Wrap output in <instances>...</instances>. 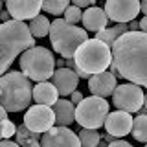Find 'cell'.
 <instances>
[{"instance_id": "cell-34", "label": "cell", "mask_w": 147, "mask_h": 147, "mask_svg": "<svg viewBox=\"0 0 147 147\" xmlns=\"http://www.w3.org/2000/svg\"><path fill=\"white\" fill-rule=\"evenodd\" d=\"M140 31L147 33V15H144V18L140 20Z\"/></svg>"}, {"instance_id": "cell-7", "label": "cell", "mask_w": 147, "mask_h": 147, "mask_svg": "<svg viewBox=\"0 0 147 147\" xmlns=\"http://www.w3.org/2000/svg\"><path fill=\"white\" fill-rule=\"evenodd\" d=\"M109 116V103L105 98L92 96L85 98L76 107V121L83 129H99L105 125Z\"/></svg>"}, {"instance_id": "cell-10", "label": "cell", "mask_w": 147, "mask_h": 147, "mask_svg": "<svg viewBox=\"0 0 147 147\" xmlns=\"http://www.w3.org/2000/svg\"><path fill=\"white\" fill-rule=\"evenodd\" d=\"M24 125L33 132H46L55 125V112L48 105H31L24 114Z\"/></svg>"}, {"instance_id": "cell-2", "label": "cell", "mask_w": 147, "mask_h": 147, "mask_svg": "<svg viewBox=\"0 0 147 147\" xmlns=\"http://www.w3.org/2000/svg\"><path fill=\"white\" fill-rule=\"evenodd\" d=\"M35 46V39L30 26L24 24V20L2 22L0 26V72L7 74V68L13 64L17 55L24 53L26 50Z\"/></svg>"}, {"instance_id": "cell-1", "label": "cell", "mask_w": 147, "mask_h": 147, "mask_svg": "<svg viewBox=\"0 0 147 147\" xmlns=\"http://www.w3.org/2000/svg\"><path fill=\"white\" fill-rule=\"evenodd\" d=\"M112 63L119 77L147 88V33L127 31L112 44Z\"/></svg>"}, {"instance_id": "cell-39", "label": "cell", "mask_w": 147, "mask_h": 147, "mask_svg": "<svg viewBox=\"0 0 147 147\" xmlns=\"http://www.w3.org/2000/svg\"><path fill=\"white\" fill-rule=\"evenodd\" d=\"M98 147H109V144H107V142H99Z\"/></svg>"}, {"instance_id": "cell-9", "label": "cell", "mask_w": 147, "mask_h": 147, "mask_svg": "<svg viewBox=\"0 0 147 147\" xmlns=\"http://www.w3.org/2000/svg\"><path fill=\"white\" fill-rule=\"evenodd\" d=\"M140 11V0H107L105 2V13H107L109 20H114L118 24L132 22Z\"/></svg>"}, {"instance_id": "cell-31", "label": "cell", "mask_w": 147, "mask_h": 147, "mask_svg": "<svg viewBox=\"0 0 147 147\" xmlns=\"http://www.w3.org/2000/svg\"><path fill=\"white\" fill-rule=\"evenodd\" d=\"M129 30H131V31H140V20L129 22Z\"/></svg>"}, {"instance_id": "cell-32", "label": "cell", "mask_w": 147, "mask_h": 147, "mask_svg": "<svg viewBox=\"0 0 147 147\" xmlns=\"http://www.w3.org/2000/svg\"><path fill=\"white\" fill-rule=\"evenodd\" d=\"M0 147H20L17 144V142H9V140H2V144H0Z\"/></svg>"}, {"instance_id": "cell-12", "label": "cell", "mask_w": 147, "mask_h": 147, "mask_svg": "<svg viewBox=\"0 0 147 147\" xmlns=\"http://www.w3.org/2000/svg\"><path fill=\"white\" fill-rule=\"evenodd\" d=\"M44 0H6V9L15 20H33L39 17Z\"/></svg>"}, {"instance_id": "cell-40", "label": "cell", "mask_w": 147, "mask_h": 147, "mask_svg": "<svg viewBox=\"0 0 147 147\" xmlns=\"http://www.w3.org/2000/svg\"><path fill=\"white\" fill-rule=\"evenodd\" d=\"M144 107L147 109V94H145V98H144Z\"/></svg>"}, {"instance_id": "cell-18", "label": "cell", "mask_w": 147, "mask_h": 147, "mask_svg": "<svg viewBox=\"0 0 147 147\" xmlns=\"http://www.w3.org/2000/svg\"><path fill=\"white\" fill-rule=\"evenodd\" d=\"M53 112H55V123L61 125V127L70 125V123H74V119H76V109H74L72 101L59 99L53 105Z\"/></svg>"}, {"instance_id": "cell-11", "label": "cell", "mask_w": 147, "mask_h": 147, "mask_svg": "<svg viewBox=\"0 0 147 147\" xmlns=\"http://www.w3.org/2000/svg\"><path fill=\"white\" fill-rule=\"evenodd\" d=\"M40 147H83L79 134H76L68 127L53 125L50 131L42 132Z\"/></svg>"}, {"instance_id": "cell-30", "label": "cell", "mask_w": 147, "mask_h": 147, "mask_svg": "<svg viewBox=\"0 0 147 147\" xmlns=\"http://www.w3.org/2000/svg\"><path fill=\"white\" fill-rule=\"evenodd\" d=\"M101 136H103V140L107 142V144H112V142H116V140H118V138H116V136H112L110 132H103Z\"/></svg>"}, {"instance_id": "cell-25", "label": "cell", "mask_w": 147, "mask_h": 147, "mask_svg": "<svg viewBox=\"0 0 147 147\" xmlns=\"http://www.w3.org/2000/svg\"><path fill=\"white\" fill-rule=\"evenodd\" d=\"M64 20L70 22V24H77V22H81V20H83L81 9L77 7V6H70L66 11H64Z\"/></svg>"}, {"instance_id": "cell-17", "label": "cell", "mask_w": 147, "mask_h": 147, "mask_svg": "<svg viewBox=\"0 0 147 147\" xmlns=\"http://www.w3.org/2000/svg\"><path fill=\"white\" fill-rule=\"evenodd\" d=\"M81 22H83V26H85V30L96 31V33H98V31L107 28L109 17H107V13H105L101 7L92 6V7H86V11L83 13V20Z\"/></svg>"}, {"instance_id": "cell-38", "label": "cell", "mask_w": 147, "mask_h": 147, "mask_svg": "<svg viewBox=\"0 0 147 147\" xmlns=\"http://www.w3.org/2000/svg\"><path fill=\"white\" fill-rule=\"evenodd\" d=\"M0 118H2V119H6V118H7V110L4 109V107H2V110H0Z\"/></svg>"}, {"instance_id": "cell-16", "label": "cell", "mask_w": 147, "mask_h": 147, "mask_svg": "<svg viewBox=\"0 0 147 147\" xmlns=\"http://www.w3.org/2000/svg\"><path fill=\"white\" fill-rule=\"evenodd\" d=\"M33 101L39 105H48V107H53L59 101V90L53 83L42 81L37 83L33 86Z\"/></svg>"}, {"instance_id": "cell-21", "label": "cell", "mask_w": 147, "mask_h": 147, "mask_svg": "<svg viewBox=\"0 0 147 147\" xmlns=\"http://www.w3.org/2000/svg\"><path fill=\"white\" fill-rule=\"evenodd\" d=\"M50 28H52V22L44 15H39V17H35L33 20H30V30H31V33H33V37L50 35Z\"/></svg>"}, {"instance_id": "cell-15", "label": "cell", "mask_w": 147, "mask_h": 147, "mask_svg": "<svg viewBox=\"0 0 147 147\" xmlns=\"http://www.w3.org/2000/svg\"><path fill=\"white\" fill-rule=\"evenodd\" d=\"M53 85L57 86L59 96H72L77 88V83H79L81 77L76 74V70L72 68H57L53 74Z\"/></svg>"}, {"instance_id": "cell-22", "label": "cell", "mask_w": 147, "mask_h": 147, "mask_svg": "<svg viewBox=\"0 0 147 147\" xmlns=\"http://www.w3.org/2000/svg\"><path fill=\"white\" fill-rule=\"evenodd\" d=\"M132 136H134V140L138 142H144L147 144V114H138L134 118V121H132Z\"/></svg>"}, {"instance_id": "cell-4", "label": "cell", "mask_w": 147, "mask_h": 147, "mask_svg": "<svg viewBox=\"0 0 147 147\" xmlns=\"http://www.w3.org/2000/svg\"><path fill=\"white\" fill-rule=\"evenodd\" d=\"M50 40L59 55L70 59L76 55L79 46L88 40V33H86V30H81L76 24H70L64 18H55L52 22V28H50Z\"/></svg>"}, {"instance_id": "cell-14", "label": "cell", "mask_w": 147, "mask_h": 147, "mask_svg": "<svg viewBox=\"0 0 147 147\" xmlns=\"http://www.w3.org/2000/svg\"><path fill=\"white\" fill-rule=\"evenodd\" d=\"M118 83H116V76L112 72H101V74H94L88 79V88L94 96H99V98H107V96H112L114 90H116Z\"/></svg>"}, {"instance_id": "cell-36", "label": "cell", "mask_w": 147, "mask_h": 147, "mask_svg": "<svg viewBox=\"0 0 147 147\" xmlns=\"http://www.w3.org/2000/svg\"><path fill=\"white\" fill-rule=\"evenodd\" d=\"M64 64H66L64 59H57V61H55V66H57V68H64Z\"/></svg>"}, {"instance_id": "cell-26", "label": "cell", "mask_w": 147, "mask_h": 147, "mask_svg": "<svg viewBox=\"0 0 147 147\" xmlns=\"http://www.w3.org/2000/svg\"><path fill=\"white\" fill-rule=\"evenodd\" d=\"M17 129L18 127H15V123L9 121L7 118L2 119V138H4V140H9L11 136H15L17 134Z\"/></svg>"}, {"instance_id": "cell-27", "label": "cell", "mask_w": 147, "mask_h": 147, "mask_svg": "<svg viewBox=\"0 0 147 147\" xmlns=\"http://www.w3.org/2000/svg\"><path fill=\"white\" fill-rule=\"evenodd\" d=\"M96 4V0H74V6L77 7H92Z\"/></svg>"}, {"instance_id": "cell-6", "label": "cell", "mask_w": 147, "mask_h": 147, "mask_svg": "<svg viewBox=\"0 0 147 147\" xmlns=\"http://www.w3.org/2000/svg\"><path fill=\"white\" fill-rule=\"evenodd\" d=\"M55 59L50 50L42 46H33L20 55V72L26 74L31 81L42 83L55 74Z\"/></svg>"}, {"instance_id": "cell-20", "label": "cell", "mask_w": 147, "mask_h": 147, "mask_svg": "<svg viewBox=\"0 0 147 147\" xmlns=\"http://www.w3.org/2000/svg\"><path fill=\"white\" fill-rule=\"evenodd\" d=\"M15 142H17L20 147H40L39 132H33L31 129H28L24 123H22V125L17 129Z\"/></svg>"}, {"instance_id": "cell-37", "label": "cell", "mask_w": 147, "mask_h": 147, "mask_svg": "<svg viewBox=\"0 0 147 147\" xmlns=\"http://www.w3.org/2000/svg\"><path fill=\"white\" fill-rule=\"evenodd\" d=\"M140 4H142V13L147 15V0H140Z\"/></svg>"}, {"instance_id": "cell-13", "label": "cell", "mask_w": 147, "mask_h": 147, "mask_svg": "<svg viewBox=\"0 0 147 147\" xmlns=\"http://www.w3.org/2000/svg\"><path fill=\"white\" fill-rule=\"evenodd\" d=\"M132 116L131 112H125V110H116V112H109L107 121H105V129L107 132H110L116 138H123L125 134L132 131Z\"/></svg>"}, {"instance_id": "cell-3", "label": "cell", "mask_w": 147, "mask_h": 147, "mask_svg": "<svg viewBox=\"0 0 147 147\" xmlns=\"http://www.w3.org/2000/svg\"><path fill=\"white\" fill-rule=\"evenodd\" d=\"M31 79L22 72H7L0 77V103L7 112H20L33 99Z\"/></svg>"}, {"instance_id": "cell-24", "label": "cell", "mask_w": 147, "mask_h": 147, "mask_svg": "<svg viewBox=\"0 0 147 147\" xmlns=\"http://www.w3.org/2000/svg\"><path fill=\"white\" fill-rule=\"evenodd\" d=\"M70 7V0H44L42 9L50 15H64V11Z\"/></svg>"}, {"instance_id": "cell-8", "label": "cell", "mask_w": 147, "mask_h": 147, "mask_svg": "<svg viewBox=\"0 0 147 147\" xmlns=\"http://www.w3.org/2000/svg\"><path fill=\"white\" fill-rule=\"evenodd\" d=\"M144 90L140 88V85L134 83H123L118 85L116 90L112 94V105L116 110H125V112H138L144 107Z\"/></svg>"}, {"instance_id": "cell-41", "label": "cell", "mask_w": 147, "mask_h": 147, "mask_svg": "<svg viewBox=\"0 0 147 147\" xmlns=\"http://www.w3.org/2000/svg\"><path fill=\"white\" fill-rule=\"evenodd\" d=\"M145 147H147V145H145Z\"/></svg>"}, {"instance_id": "cell-5", "label": "cell", "mask_w": 147, "mask_h": 147, "mask_svg": "<svg viewBox=\"0 0 147 147\" xmlns=\"http://www.w3.org/2000/svg\"><path fill=\"white\" fill-rule=\"evenodd\" d=\"M74 59L77 66L85 70L88 76L101 74L112 64V48L99 39H88L79 46Z\"/></svg>"}, {"instance_id": "cell-19", "label": "cell", "mask_w": 147, "mask_h": 147, "mask_svg": "<svg viewBox=\"0 0 147 147\" xmlns=\"http://www.w3.org/2000/svg\"><path fill=\"white\" fill-rule=\"evenodd\" d=\"M127 31H131V30H129V24H118L114 28H105V30L98 31V33H96V39L103 40L105 44H109L110 48H112V44L116 42L121 35H125Z\"/></svg>"}, {"instance_id": "cell-23", "label": "cell", "mask_w": 147, "mask_h": 147, "mask_svg": "<svg viewBox=\"0 0 147 147\" xmlns=\"http://www.w3.org/2000/svg\"><path fill=\"white\" fill-rule=\"evenodd\" d=\"M101 136L96 129H81L79 131V140L83 147H98L101 142Z\"/></svg>"}, {"instance_id": "cell-33", "label": "cell", "mask_w": 147, "mask_h": 147, "mask_svg": "<svg viewBox=\"0 0 147 147\" xmlns=\"http://www.w3.org/2000/svg\"><path fill=\"white\" fill-rule=\"evenodd\" d=\"M76 74H77L79 77H83V79H90V76H88V74H86L85 70H81L79 66H76Z\"/></svg>"}, {"instance_id": "cell-29", "label": "cell", "mask_w": 147, "mask_h": 147, "mask_svg": "<svg viewBox=\"0 0 147 147\" xmlns=\"http://www.w3.org/2000/svg\"><path fill=\"white\" fill-rule=\"evenodd\" d=\"M109 147H132V145L125 140H116V142H112V144H109Z\"/></svg>"}, {"instance_id": "cell-35", "label": "cell", "mask_w": 147, "mask_h": 147, "mask_svg": "<svg viewBox=\"0 0 147 147\" xmlns=\"http://www.w3.org/2000/svg\"><path fill=\"white\" fill-rule=\"evenodd\" d=\"M76 66H77V64H76V59H74V57L66 59V68H72V70H76Z\"/></svg>"}, {"instance_id": "cell-28", "label": "cell", "mask_w": 147, "mask_h": 147, "mask_svg": "<svg viewBox=\"0 0 147 147\" xmlns=\"http://www.w3.org/2000/svg\"><path fill=\"white\" fill-rule=\"evenodd\" d=\"M83 99H85V98H83V94H81V92H77V90H76V92L72 94V103H74V105H79Z\"/></svg>"}]
</instances>
